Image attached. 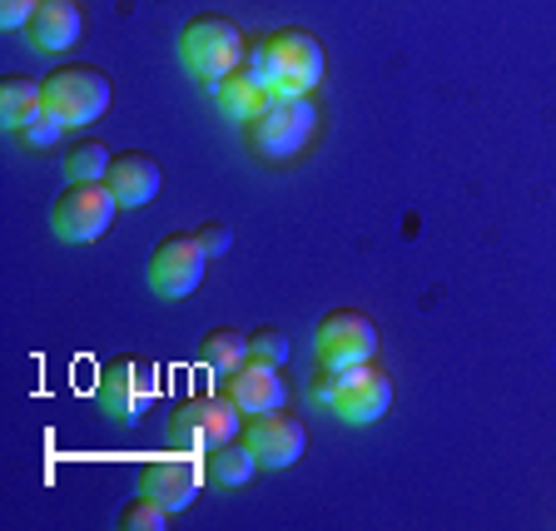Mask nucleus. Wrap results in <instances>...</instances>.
Segmentation results:
<instances>
[{"label": "nucleus", "instance_id": "1", "mask_svg": "<svg viewBox=\"0 0 556 531\" xmlns=\"http://www.w3.org/2000/svg\"><path fill=\"white\" fill-rule=\"evenodd\" d=\"M308 393H313V403L328 407L348 428H368V422H378L393 407V382H388V372L378 363H358V368H343V372L318 368L308 382Z\"/></svg>", "mask_w": 556, "mask_h": 531}, {"label": "nucleus", "instance_id": "2", "mask_svg": "<svg viewBox=\"0 0 556 531\" xmlns=\"http://www.w3.org/2000/svg\"><path fill=\"white\" fill-rule=\"evenodd\" d=\"M249 60L264 69L274 94H313L324 85V46L303 25H283V30L264 35L258 46H249Z\"/></svg>", "mask_w": 556, "mask_h": 531}, {"label": "nucleus", "instance_id": "3", "mask_svg": "<svg viewBox=\"0 0 556 531\" xmlns=\"http://www.w3.org/2000/svg\"><path fill=\"white\" fill-rule=\"evenodd\" d=\"M313 129H318V104H313V94H274V100L243 125V144H249L258 160L278 164V160H293V154L308 150Z\"/></svg>", "mask_w": 556, "mask_h": 531}, {"label": "nucleus", "instance_id": "4", "mask_svg": "<svg viewBox=\"0 0 556 531\" xmlns=\"http://www.w3.org/2000/svg\"><path fill=\"white\" fill-rule=\"evenodd\" d=\"M249 55V40L243 30L229 21V15H194V21L179 30V60L194 80H224L229 69L243 65Z\"/></svg>", "mask_w": 556, "mask_h": 531}, {"label": "nucleus", "instance_id": "5", "mask_svg": "<svg viewBox=\"0 0 556 531\" xmlns=\"http://www.w3.org/2000/svg\"><path fill=\"white\" fill-rule=\"evenodd\" d=\"M94 397H100L104 417L115 422H139L160 403V363L139 358V353H119L100 368V382H94Z\"/></svg>", "mask_w": 556, "mask_h": 531}, {"label": "nucleus", "instance_id": "6", "mask_svg": "<svg viewBox=\"0 0 556 531\" xmlns=\"http://www.w3.org/2000/svg\"><path fill=\"white\" fill-rule=\"evenodd\" d=\"M313 358H318V368H328V372L372 363L378 358V324H372L363 308L324 313L318 328H313Z\"/></svg>", "mask_w": 556, "mask_h": 531}, {"label": "nucleus", "instance_id": "7", "mask_svg": "<svg viewBox=\"0 0 556 531\" xmlns=\"http://www.w3.org/2000/svg\"><path fill=\"white\" fill-rule=\"evenodd\" d=\"M46 110L65 129L94 125L110 110V75L94 65H60L46 75Z\"/></svg>", "mask_w": 556, "mask_h": 531}, {"label": "nucleus", "instance_id": "8", "mask_svg": "<svg viewBox=\"0 0 556 531\" xmlns=\"http://www.w3.org/2000/svg\"><path fill=\"white\" fill-rule=\"evenodd\" d=\"M119 199L110 194L104 179H85V185H65V194L50 204V229L65 243H94L110 219H115Z\"/></svg>", "mask_w": 556, "mask_h": 531}, {"label": "nucleus", "instance_id": "9", "mask_svg": "<svg viewBox=\"0 0 556 531\" xmlns=\"http://www.w3.org/2000/svg\"><path fill=\"white\" fill-rule=\"evenodd\" d=\"M169 432L185 442V447H194V452H214V447H224V442L243 438V407L233 403L229 393L189 397V403L174 407Z\"/></svg>", "mask_w": 556, "mask_h": 531}, {"label": "nucleus", "instance_id": "10", "mask_svg": "<svg viewBox=\"0 0 556 531\" xmlns=\"http://www.w3.org/2000/svg\"><path fill=\"white\" fill-rule=\"evenodd\" d=\"M204 268H208V254L204 243L194 233H169V239L154 243L150 254V289L154 299H189V293L204 283Z\"/></svg>", "mask_w": 556, "mask_h": 531}, {"label": "nucleus", "instance_id": "11", "mask_svg": "<svg viewBox=\"0 0 556 531\" xmlns=\"http://www.w3.org/2000/svg\"><path fill=\"white\" fill-rule=\"evenodd\" d=\"M243 442L254 447V457L268 467V472H283V467H293L303 457L308 428H303L289 407H268V413H254L243 422Z\"/></svg>", "mask_w": 556, "mask_h": 531}, {"label": "nucleus", "instance_id": "12", "mask_svg": "<svg viewBox=\"0 0 556 531\" xmlns=\"http://www.w3.org/2000/svg\"><path fill=\"white\" fill-rule=\"evenodd\" d=\"M199 486H204V467L194 457H179V452H164V457H150L139 467V492L160 497L169 511H185L199 497Z\"/></svg>", "mask_w": 556, "mask_h": 531}, {"label": "nucleus", "instance_id": "13", "mask_svg": "<svg viewBox=\"0 0 556 531\" xmlns=\"http://www.w3.org/2000/svg\"><path fill=\"white\" fill-rule=\"evenodd\" d=\"M224 393L243 407V417L268 413V407H289V382H283V372L268 368V363H254V358L224 378Z\"/></svg>", "mask_w": 556, "mask_h": 531}, {"label": "nucleus", "instance_id": "14", "mask_svg": "<svg viewBox=\"0 0 556 531\" xmlns=\"http://www.w3.org/2000/svg\"><path fill=\"white\" fill-rule=\"evenodd\" d=\"M268 100H274V85L264 80V69H258L249 55H243L239 69H229L224 80H214V104H219L229 119H239V125H249Z\"/></svg>", "mask_w": 556, "mask_h": 531}, {"label": "nucleus", "instance_id": "15", "mask_svg": "<svg viewBox=\"0 0 556 531\" xmlns=\"http://www.w3.org/2000/svg\"><path fill=\"white\" fill-rule=\"evenodd\" d=\"M104 185H110V194L119 199V208H144V204H154L164 174L144 150H125V154H115L110 174H104Z\"/></svg>", "mask_w": 556, "mask_h": 531}, {"label": "nucleus", "instance_id": "16", "mask_svg": "<svg viewBox=\"0 0 556 531\" xmlns=\"http://www.w3.org/2000/svg\"><path fill=\"white\" fill-rule=\"evenodd\" d=\"M80 30H85L80 0H40L35 21L25 25V40H30L35 50H50V55H60V50H70L75 40H80Z\"/></svg>", "mask_w": 556, "mask_h": 531}, {"label": "nucleus", "instance_id": "17", "mask_svg": "<svg viewBox=\"0 0 556 531\" xmlns=\"http://www.w3.org/2000/svg\"><path fill=\"white\" fill-rule=\"evenodd\" d=\"M258 457H254V447L243 438H233V442H224V447H214V452H204V477L214 486H224V492H239V486H249L258 477Z\"/></svg>", "mask_w": 556, "mask_h": 531}, {"label": "nucleus", "instance_id": "18", "mask_svg": "<svg viewBox=\"0 0 556 531\" xmlns=\"http://www.w3.org/2000/svg\"><path fill=\"white\" fill-rule=\"evenodd\" d=\"M35 115H46V85L30 80V75H5L0 80V125L21 135Z\"/></svg>", "mask_w": 556, "mask_h": 531}, {"label": "nucleus", "instance_id": "19", "mask_svg": "<svg viewBox=\"0 0 556 531\" xmlns=\"http://www.w3.org/2000/svg\"><path fill=\"white\" fill-rule=\"evenodd\" d=\"M199 363H204L208 372H224V378H229L233 368L249 363V338H243L239 328H214V333L199 338Z\"/></svg>", "mask_w": 556, "mask_h": 531}, {"label": "nucleus", "instance_id": "20", "mask_svg": "<svg viewBox=\"0 0 556 531\" xmlns=\"http://www.w3.org/2000/svg\"><path fill=\"white\" fill-rule=\"evenodd\" d=\"M115 164V154L104 150L100 139H85V144H70L65 150V179L70 185H85V179H104Z\"/></svg>", "mask_w": 556, "mask_h": 531}, {"label": "nucleus", "instance_id": "21", "mask_svg": "<svg viewBox=\"0 0 556 531\" xmlns=\"http://www.w3.org/2000/svg\"><path fill=\"white\" fill-rule=\"evenodd\" d=\"M119 531H169L174 527V511L164 507L160 497H150V492H139L135 502H125L115 517Z\"/></svg>", "mask_w": 556, "mask_h": 531}, {"label": "nucleus", "instance_id": "22", "mask_svg": "<svg viewBox=\"0 0 556 531\" xmlns=\"http://www.w3.org/2000/svg\"><path fill=\"white\" fill-rule=\"evenodd\" d=\"M249 358L268 363V368H283L289 363V338L278 333V328H254L249 333Z\"/></svg>", "mask_w": 556, "mask_h": 531}, {"label": "nucleus", "instance_id": "23", "mask_svg": "<svg viewBox=\"0 0 556 531\" xmlns=\"http://www.w3.org/2000/svg\"><path fill=\"white\" fill-rule=\"evenodd\" d=\"M60 135H65V125H60V119H55V115H50V110H46V115H35L30 125H25V129H21V135H15V139H21L25 150H50V144H55Z\"/></svg>", "mask_w": 556, "mask_h": 531}, {"label": "nucleus", "instance_id": "24", "mask_svg": "<svg viewBox=\"0 0 556 531\" xmlns=\"http://www.w3.org/2000/svg\"><path fill=\"white\" fill-rule=\"evenodd\" d=\"M40 11V0H0V30H25Z\"/></svg>", "mask_w": 556, "mask_h": 531}, {"label": "nucleus", "instance_id": "25", "mask_svg": "<svg viewBox=\"0 0 556 531\" xmlns=\"http://www.w3.org/2000/svg\"><path fill=\"white\" fill-rule=\"evenodd\" d=\"M194 239L204 243V254H208V258H219V254H229L233 229H229V224H199V229H194Z\"/></svg>", "mask_w": 556, "mask_h": 531}]
</instances>
